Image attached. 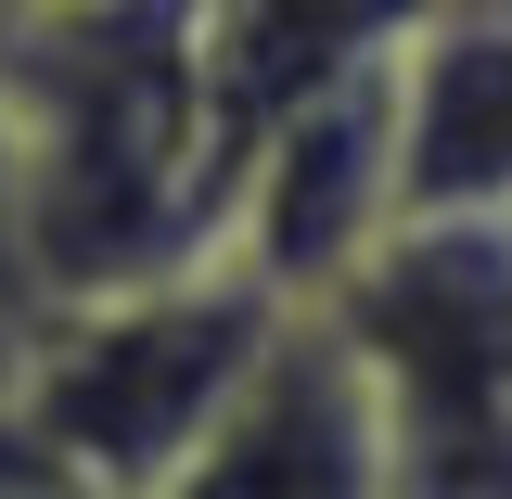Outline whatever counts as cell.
I'll use <instances>...</instances> for the list:
<instances>
[{
    "mask_svg": "<svg viewBox=\"0 0 512 499\" xmlns=\"http://www.w3.org/2000/svg\"><path fill=\"white\" fill-rule=\"evenodd\" d=\"M282 320L295 308L244 256H205V269L128 282L90 308H39L13 346V384H0V423L90 499H154L205 448V423L244 397V372L269 359Z\"/></svg>",
    "mask_w": 512,
    "mask_h": 499,
    "instance_id": "6da1fadb",
    "label": "cell"
},
{
    "mask_svg": "<svg viewBox=\"0 0 512 499\" xmlns=\"http://www.w3.org/2000/svg\"><path fill=\"white\" fill-rule=\"evenodd\" d=\"M397 231V52L320 77L308 103L256 128L244 192H231V256L282 308L346 295V269Z\"/></svg>",
    "mask_w": 512,
    "mask_h": 499,
    "instance_id": "7a4b0ae2",
    "label": "cell"
},
{
    "mask_svg": "<svg viewBox=\"0 0 512 499\" xmlns=\"http://www.w3.org/2000/svg\"><path fill=\"white\" fill-rule=\"evenodd\" d=\"M154 499H397L384 384L359 372V346L320 308H295L269 333V359L244 372V397L205 423V448Z\"/></svg>",
    "mask_w": 512,
    "mask_h": 499,
    "instance_id": "3957f363",
    "label": "cell"
},
{
    "mask_svg": "<svg viewBox=\"0 0 512 499\" xmlns=\"http://www.w3.org/2000/svg\"><path fill=\"white\" fill-rule=\"evenodd\" d=\"M397 218H512V0H423L397 39Z\"/></svg>",
    "mask_w": 512,
    "mask_h": 499,
    "instance_id": "277c9868",
    "label": "cell"
},
{
    "mask_svg": "<svg viewBox=\"0 0 512 499\" xmlns=\"http://www.w3.org/2000/svg\"><path fill=\"white\" fill-rule=\"evenodd\" d=\"M0 499H90V487H77V474H52L39 448H26L13 423H0Z\"/></svg>",
    "mask_w": 512,
    "mask_h": 499,
    "instance_id": "5b68a950",
    "label": "cell"
},
{
    "mask_svg": "<svg viewBox=\"0 0 512 499\" xmlns=\"http://www.w3.org/2000/svg\"><path fill=\"white\" fill-rule=\"evenodd\" d=\"M0 282L26 295V269H13V103H0Z\"/></svg>",
    "mask_w": 512,
    "mask_h": 499,
    "instance_id": "8992f818",
    "label": "cell"
},
{
    "mask_svg": "<svg viewBox=\"0 0 512 499\" xmlns=\"http://www.w3.org/2000/svg\"><path fill=\"white\" fill-rule=\"evenodd\" d=\"M26 13H90V0H0V26H26Z\"/></svg>",
    "mask_w": 512,
    "mask_h": 499,
    "instance_id": "52a82bcc",
    "label": "cell"
}]
</instances>
